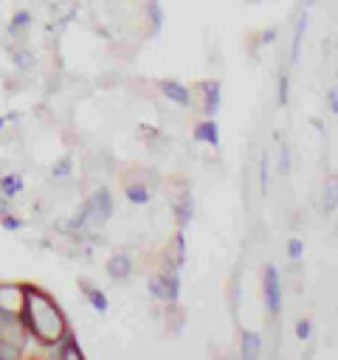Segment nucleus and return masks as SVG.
<instances>
[{"mask_svg":"<svg viewBox=\"0 0 338 360\" xmlns=\"http://www.w3.org/2000/svg\"><path fill=\"white\" fill-rule=\"evenodd\" d=\"M25 309H28V323L34 329V335L45 343H54L62 338L65 332V321L56 309V304L39 292V290H25Z\"/></svg>","mask_w":338,"mask_h":360,"instance_id":"nucleus-1","label":"nucleus"},{"mask_svg":"<svg viewBox=\"0 0 338 360\" xmlns=\"http://www.w3.org/2000/svg\"><path fill=\"white\" fill-rule=\"evenodd\" d=\"M110 211H113L110 191H107V188H99V191L82 205V211L76 214L73 225H79V228H84V225H101V222L110 217Z\"/></svg>","mask_w":338,"mask_h":360,"instance_id":"nucleus-2","label":"nucleus"},{"mask_svg":"<svg viewBox=\"0 0 338 360\" xmlns=\"http://www.w3.org/2000/svg\"><path fill=\"white\" fill-rule=\"evenodd\" d=\"M265 295H268V309L279 312V307H282V287H279V276H276L273 267L265 270Z\"/></svg>","mask_w":338,"mask_h":360,"instance_id":"nucleus-3","label":"nucleus"},{"mask_svg":"<svg viewBox=\"0 0 338 360\" xmlns=\"http://www.w3.org/2000/svg\"><path fill=\"white\" fill-rule=\"evenodd\" d=\"M161 90H163V96H166L169 101H175V104H183V107H186V104L192 101V93H189L180 82H163Z\"/></svg>","mask_w":338,"mask_h":360,"instance_id":"nucleus-4","label":"nucleus"},{"mask_svg":"<svg viewBox=\"0 0 338 360\" xmlns=\"http://www.w3.org/2000/svg\"><path fill=\"white\" fill-rule=\"evenodd\" d=\"M262 352V340L256 332H245L242 335V360H259Z\"/></svg>","mask_w":338,"mask_h":360,"instance_id":"nucleus-5","label":"nucleus"},{"mask_svg":"<svg viewBox=\"0 0 338 360\" xmlns=\"http://www.w3.org/2000/svg\"><path fill=\"white\" fill-rule=\"evenodd\" d=\"M107 273H110L113 278H127V276H130V259H127V256H113Z\"/></svg>","mask_w":338,"mask_h":360,"instance_id":"nucleus-6","label":"nucleus"},{"mask_svg":"<svg viewBox=\"0 0 338 360\" xmlns=\"http://www.w3.org/2000/svg\"><path fill=\"white\" fill-rule=\"evenodd\" d=\"M217 107H220V84L217 82H208L206 84V112L214 115Z\"/></svg>","mask_w":338,"mask_h":360,"instance_id":"nucleus-7","label":"nucleus"},{"mask_svg":"<svg viewBox=\"0 0 338 360\" xmlns=\"http://www.w3.org/2000/svg\"><path fill=\"white\" fill-rule=\"evenodd\" d=\"M197 141H206V143L217 146V141H220V135H217V124H214V121L200 124V127H197Z\"/></svg>","mask_w":338,"mask_h":360,"instance_id":"nucleus-8","label":"nucleus"},{"mask_svg":"<svg viewBox=\"0 0 338 360\" xmlns=\"http://www.w3.org/2000/svg\"><path fill=\"white\" fill-rule=\"evenodd\" d=\"M149 287H152V292H155L158 298H175L172 290H169V281H166V278H152Z\"/></svg>","mask_w":338,"mask_h":360,"instance_id":"nucleus-9","label":"nucleus"},{"mask_svg":"<svg viewBox=\"0 0 338 360\" xmlns=\"http://www.w3.org/2000/svg\"><path fill=\"white\" fill-rule=\"evenodd\" d=\"M127 197H130L132 202H146V200H149V191L141 188V186H127Z\"/></svg>","mask_w":338,"mask_h":360,"instance_id":"nucleus-10","label":"nucleus"},{"mask_svg":"<svg viewBox=\"0 0 338 360\" xmlns=\"http://www.w3.org/2000/svg\"><path fill=\"white\" fill-rule=\"evenodd\" d=\"M84 292H87V298H90V301H93V307H96V309H99V312H104V309H107V301H104V295H101V292H96V290H93V287H87V290H84Z\"/></svg>","mask_w":338,"mask_h":360,"instance_id":"nucleus-11","label":"nucleus"},{"mask_svg":"<svg viewBox=\"0 0 338 360\" xmlns=\"http://www.w3.org/2000/svg\"><path fill=\"white\" fill-rule=\"evenodd\" d=\"M59 360H82V354H79V349L73 343H65L62 352H59Z\"/></svg>","mask_w":338,"mask_h":360,"instance_id":"nucleus-12","label":"nucleus"},{"mask_svg":"<svg viewBox=\"0 0 338 360\" xmlns=\"http://www.w3.org/2000/svg\"><path fill=\"white\" fill-rule=\"evenodd\" d=\"M20 177H14V174H8V177H3V191L6 194H14V191H20Z\"/></svg>","mask_w":338,"mask_h":360,"instance_id":"nucleus-13","label":"nucleus"},{"mask_svg":"<svg viewBox=\"0 0 338 360\" xmlns=\"http://www.w3.org/2000/svg\"><path fill=\"white\" fill-rule=\"evenodd\" d=\"M0 360H17V346H11L8 340L0 343Z\"/></svg>","mask_w":338,"mask_h":360,"instance_id":"nucleus-14","label":"nucleus"},{"mask_svg":"<svg viewBox=\"0 0 338 360\" xmlns=\"http://www.w3.org/2000/svg\"><path fill=\"white\" fill-rule=\"evenodd\" d=\"M28 22H31V14H28V11H20V14L11 20V31H20V28H25Z\"/></svg>","mask_w":338,"mask_h":360,"instance_id":"nucleus-15","label":"nucleus"},{"mask_svg":"<svg viewBox=\"0 0 338 360\" xmlns=\"http://www.w3.org/2000/svg\"><path fill=\"white\" fill-rule=\"evenodd\" d=\"M287 101V76L282 73V79H279V104H284Z\"/></svg>","mask_w":338,"mask_h":360,"instance_id":"nucleus-16","label":"nucleus"},{"mask_svg":"<svg viewBox=\"0 0 338 360\" xmlns=\"http://www.w3.org/2000/svg\"><path fill=\"white\" fill-rule=\"evenodd\" d=\"M279 169H282V174H287V172H290V158H287V146H282V158H279Z\"/></svg>","mask_w":338,"mask_h":360,"instance_id":"nucleus-17","label":"nucleus"},{"mask_svg":"<svg viewBox=\"0 0 338 360\" xmlns=\"http://www.w3.org/2000/svg\"><path fill=\"white\" fill-rule=\"evenodd\" d=\"M68 172H70V158H65L59 166H54V174H56V177H65Z\"/></svg>","mask_w":338,"mask_h":360,"instance_id":"nucleus-18","label":"nucleus"},{"mask_svg":"<svg viewBox=\"0 0 338 360\" xmlns=\"http://www.w3.org/2000/svg\"><path fill=\"white\" fill-rule=\"evenodd\" d=\"M287 250H290L293 259H299V256H301V242H299V239H290V248H287Z\"/></svg>","mask_w":338,"mask_h":360,"instance_id":"nucleus-19","label":"nucleus"},{"mask_svg":"<svg viewBox=\"0 0 338 360\" xmlns=\"http://www.w3.org/2000/svg\"><path fill=\"white\" fill-rule=\"evenodd\" d=\"M296 332H299V338H301V340H304V338H310V323H307V321H299Z\"/></svg>","mask_w":338,"mask_h":360,"instance_id":"nucleus-20","label":"nucleus"},{"mask_svg":"<svg viewBox=\"0 0 338 360\" xmlns=\"http://www.w3.org/2000/svg\"><path fill=\"white\" fill-rule=\"evenodd\" d=\"M3 225H6V228H20V222H17L14 217H6V219H3Z\"/></svg>","mask_w":338,"mask_h":360,"instance_id":"nucleus-21","label":"nucleus"}]
</instances>
